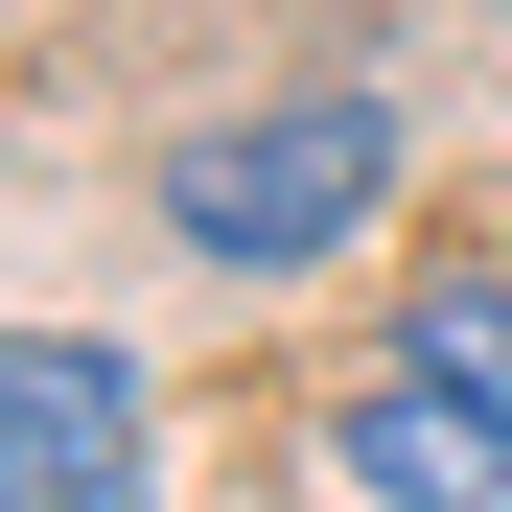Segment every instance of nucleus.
<instances>
[{"instance_id": "nucleus-2", "label": "nucleus", "mask_w": 512, "mask_h": 512, "mask_svg": "<svg viewBox=\"0 0 512 512\" xmlns=\"http://www.w3.org/2000/svg\"><path fill=\"white\" fill-rule=\"evenodd\" d=\"M326 489L350 512H512V256H419L373 373L326 396Z\"/></svg>"}, {"instance_id": "nucleus-3", "label": "nucleus", "mask_w": 512, "mask_h": 512, "mask_svg": "<svg viewBox=\"0 0 512 512\" xmlns=\"http://www.w3.org/2000/svg\"><path fill=\"white\" fill-rule=\"evenodd\" d=\"M163 489V373L117 326H24L0 350V512H140Z\"/></svg>"}, {"instance_id": "nucleus-1", "label": "nucleus", "mask_w": 512, "mask_h": 512, "mask_svg": "<svg viewBox=\"0 0 512 512\" xmlns=\"http://www.w3.org/2000/svg\"><path fill=\"white\" fill-rule=\"evenodd\" d=\"M396 94L373 70H303V94H233V117H187L163 140V256H210V280H326V256H350L373 210H396Z\"/></svg>"}]
</instances>
